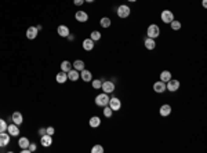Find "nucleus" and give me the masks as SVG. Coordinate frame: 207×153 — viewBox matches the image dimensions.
<instances>
[{
	"label": "nucleus",
	"instance_id": "nucleus-1",
	"mask_svg": "<svg viewBox=\"0 0 207 153\" xmlns=\"http://www.w3.org/2000/svg\"><path fill=\"white\" fill-rule=\"evenodd\" d=\"M109 94L106 93H102V94H98V95L95 97V105L99 106V108H104V106L108 105V102H109Z\"/></svg>",
	"mask_w": 207,
	"mask_h": 153
},
{
	"label": "nucleus",
	"instance_id": "nucleus-2",
	"mask_svg": "<svg viewBox=\"0 0 207 153\" xmlns=\"http://www.w3.org/2000/svg\"><path fill=\"white\" fill-rule=\"evenodd\" d=\"M116 14L119 18H127L130 14H131V8H130L127 4H122L116 8Z\"/></svg>",
	"mask_w": 207,
	"mask_h": 153
},
{
	"label": "nucleus",
	"instance_id": "nucleus-3",
	"mask_svg": "<svg viewBox=\"0 0 207 153\" xmlns=\"http://www.w3.org/2000/svg\"><path fill=\"white\" fill-rule=\"evenodd\" d=\"M147 35H148V37H150V39H156V37H159V35H160L159 25H156V24L149 25L148 29H147Z\"/></svg>",
	"mask_w": 207,
	"mask_h": 153
},
{
	"label": "nucleus",
	"instance_id": "nucleus-4",
	"mask_svg": "<svg viewBox=\"0 0 207 153\" xmlns=\"http://www.w3.org/2000/svg\"><path fill=\"white\" fill-rule=\"evenodd\" d=\"M181 83L180 80H177V79H173L171 77L170 80L166 83V90H168L170 93H175V91H178V88H180Z\"/></svg>",
	"mask_w": 207,
	"mask_h": 153
},
{
	"label": "nucleus",
	"instance_id": "nucleus-5",
	"mask_svg": "<svg viewBox=\"0 0 207 153\" xmlns=\"http://www.w3.org/2000/svg\"><path fill=\"white\" fill-rule=\"evenodd\" d=\"M108 106L113 112H117V110H120V109H122V101H120L119 98H116V97H112V98H109Z\"/></svg>",
	"mask_w": 207,
	"mask_h": 153
},
{
	"label": "nucleus",
	"instance_id": "nucleus-6",
	"mask_svg": "<svg viewBox=\"0 0 207 153\" xmlns=\"http://www.w3.org/2000/svg\"><path fill=\"white\" fill-rule=\"evenodd\" d=\"M101 90L104 91V93L106 94H112L115 91V81L112 80H105V81H102V87Z\"/></svg>",
	"mask_w": 207,
	"mask_h": 153
},
{
	"label": "nucleus",
	"instance_id": "nucleus-7",
	"mask_svg": "<svg viewBox=\"0 0 207 153\" xmlns=\"http://www.w3.org/2000/svg\"><path fill=\"white\" fill-rule=\"evenodd\" d=\"M160 19H162L164 24H170V22L174 19V14H173V11H170V10H163L162 14H160Z\"/></svg>",
	"mask_w": 207,
	"mask_h": 153
},
{
	"label": "nucleus",
	"instance_id": "nucleus-8",
	"mask_svg": "<svg viewBox=\"0 0 207 153\" xmlns=\"http://www.w3.org/2000/svg\"><path fill=\"white\" fill-rule=\"evenodd\" d=\"M37 35H39V29H37L36 26H29L26 29V37L29 40H33V39H36Z\"/></svg>",
	"mask_w": 207,
	"mask_h": 153
},
{
	"label": "nucleus",
	"instance_id": "nucleus-9",
	"mask_svg": "<svg viewBox=\"0 0 207 153\" xmlns=\"http://www.w3.org/2000/svg\"><path fill=\"white\" fill-rule=\"evenodd\" d=\"M11 121L15 123L17 126H21V124L24 123V116H22L21 112H14L11 116Z\"/></svg>",
	"mask_w": 207,
	"mask_h": 153
},
{
	"label": "nucleus",
	"instance_id": "nucleus-10",
	"mask_svg": "<svg viewBox=\"0 0 207 153\" xmlns=\"http://www.w3.org/2000/svg\"><path fill=\"white\" fill-rule=\"evenodd\" d=\"M7 131H9L10 137H18V135H19V128H18V126H17L15 123L9 124V126H7Z\"/></svg>",
	"mask_w": 207,
	"mask_h": 153
},
{
	"label": "nucleus",
	"instance_id": "nucleus-11",
	"mask_svg": "<svg viewBox=\"0 0 207 153\" xmlns=\"http://www.w3.org/2000/svg\"><path fill=\"white\" fill-rule=\"evenodd\" d=\"M40 144H42V146H44V148L51 146V144H53V137L48 135V134L42 135V137H40Z\"/></svg>",
	"mask_w": 207,
	"mask_h": 153
},
{
	"label": "nucleus",
	"instance_id": "nucleus-12",
	"mask_svg": "<svg viewBox=\"0 0 207 153\" xmlns=\"http://www.w3.org/2000/svg\"><path fill=\"white\" fill-rule=\"evenodd\" d=\"M10 144V134L9 132H0V148H4Z\"/></svg>",
	"mask_w": 207,
	"mask_h": 153
},
{
	"label": "nucleus",
	"instance_id": "nucleus-13",
	"mask_svg": "<svg viewBox=\"0 0 207 153\" xmlns=\"http://www.w3.org/2000/svg\"><path fill=\"white\" fill-rule=\"evenodd\" d=\"M153 90H155V93L157 94H162L166 91V83H163V81H155L153 83Z\"/></svg>",
	"mask_w": 207,
	"mask_h": 153
},
{
	"label": "nucleus",
	"instance_id": "nucleus-14",
	"mask_svg": "<svg viewBox=\"0 0 207 153\" xmlns=\"http://www.w3.org/2000/svg\"><path fill=\"white\" fill-rule=\"evenodd\" d=\"M159 113H160V116H162V117L170 116V113H171V106L168 105V104H163V105L160 106V109H159Z\"/></svg>",
	"mask_w": 207,
	"mask_h": 153
},
{
	"label": "nucleus",
	"instance_id": "nucleus-15",
	"mask_svg": "<svg viewBox=\"0 0 207 153\" xmlns=\"http://www.w3.org/2000/svg\"><path fill=\"white\" fill-rule=\"evenodd\" d=\"M80 79L83 81H86V83H88V81L93 80V73L87 69H83V70H80Z\"/></svg>",
	"mask_w": 207,
	"mask_h": 153
},
{
	"label": "nucleus",
	"instance_id": "nucleus-16",
	"mask_svg": "<svg viewBox=\"0 0 207 153\" xmlns=\"http://www.w3.org/2000/svg\"><path fill=\"white\" fill-rule=\"evenodd\" d=\"M75 18L78 22H87L88 21V14L86 11H78L75 14Z\"/></svg>",
	"mask_w": 207,
	"mask_h": 153
},
{
	"label": "nucleus",
	"instance_id": "nucleus-17",
	"mask_svg": "<svg viewBox=\"0 0 207 153\" xmlns=\"http://www.w3.org/2000/svg\"><path fill=\"white\" fill-rule=\"evenodd\" d=\"M144 46L147 50H155V47H156V40L150 39V37H147V39L144 40Z\"/></svg>",
	"mask_w": 207,
	"mask_h": 153
},
{
	"label": "nucleus",
	"instance_id": "nucleus-18",
	"mask_svg": "<svg viewBox=\"0 0 207 153\" xmlns=\"http://www.w3.org/2000/svg\"><path fill=\"white\" fill-rule=\"evenodd\" d=\"M68 79L71 81H78V79H80V72H78V70L76 69H71L68 72Z\"/></svg>",
	"mask_w": 207,
	"mask_h": 153
},
{
	"label": "nucleus",
	"instance_id": "nucleus-19",
	"mask_svg": "<svg viewBox=\"0 0 207 153\" xmlns=\"http://www.w3.org/2000/svg\"><path fill=\"white\" fill-rule=\"evenodd\" d=\"M57 33L60 35L61 37H68V35L71 32H69V28L66 26V25H60V26H58V29H57Z\"/></svg>",
	"mask_w": 207,
	"mask_h": 153
},
{
	"label": "nucleus",
	"instance_id": "nucleus-20",
	"mask_svg": "<svg viewBox=\"0 0 207 153\" xmlns=\"http://www.w3.org/2000/svg\"><path fill=\"white\" fill-rule=\"evenodd\" d=\"M88 124H90L91 128H97V127L101 126V119H99L98 116H93L90 120H88Z\"/></svg>",
	"mask_w": 207,
	"mask_h": 153
},
{
	"label": "nucleus",
	"instance_id": "nucleus-21",
	"mask_svg": "<svg viewBox=\"0 0 207 153\" xmlns=\"http://www.w3.org/2000/svg\"><path fill=\"white\" fill-rule=\"evenodd\" d=\"M55 80H57V83L64 84L66 80H68V73H65V72H62V70H61L60 73H57V76H55Z\"/></svg>",
	"mask_w": 207,
	"mask_h": 153
},
{
	"label": "nucleus",
	"instance_id": "nucleus-22",
	"mask_svg": "<svg viewBox=\"0 0 207 153\" xmlns=\"http://www.w3.org/2000/svg\"><path fill=\"white\" fill-rule=\"evenodd\" d=\"M94 43H95V42H93L90 37H88V39H84L83 40V48L86 51H91L94 48Z\"/></svg>",
	"mask_w": 207,
	"mask_h": 153
},
{
	"label": "nucleus",
	"instance_id": "nucleus-23",
	"mask_svg": "<svg viewBox=\"0 0 207 153\" xmlns=\"http://www.w3.org/2000/svg\"><path fill=\"white\" fill-rule=\"evenodd\" d=\"M160 81H163V83H167L168 80H170L171 77H173V76H171V72L170 70H163L162 73H160Z\"/></svg>",
	"mask_w": 207,
	"mask_h": 153
},
{
	"label": "nucleus",
	"instance_id": "nucleus-24",
	"mask_svg": "<svg viewBox=\"0 0 207 153\" xmlns=\"http://www.w3.org/2000/svg\"><path fill=\"white\" fill-rule=\"evenodd\" d=\"M72 68H73V69H76L78 72L83 70V69H84V61H81V59H76L75 62L72 63Z\"/></svg>",
	"mask_w": 207,
	"mask_h": 153
},
{
	"label": "nucleus",
	"instance_id": "nucleus-25",
	"mask_svg": "<svg viewBox=\"0 0 207 153\" xmlns=\"http://www.w3.org/2000/svg\"><path fill=\"white\" fill-rule=\"evenodd\" d=\"M71 69H72V63L69 62V61H62V62H61V70H62V72L68 73Z\"/></svg>",
	"mask_w": 207,
	"mask_h": 153
},
{
	"label": "nucleus",
	"instance_id": "nucleus-26",
	"mask_svg": "<svg viewBox=\"0 0 207 153\" xmlns=\"http://www.w3.org/2000/svg\"><path fill=\"white\" fill-rule=\"evenodd\" d=\"M29 139L26 138V137H22V138H19L18 139V145H19V148H21V149H26L28 146H29Z\"/></svg>",
	"mask_w": 207,
	"mask_h": 153
},
{
	"label": "nucleus",
	"instance_id": "nucleus-27",
	"mask_svg": "<svg viewBox=\"0 0 207 153\" xmlns=\"http://www.w3.org/2000/svg\"><path fill=\"white\" fill-rule=\"evenodd\" d=\"M99 24H101V26L102 28H109L111 26V24H112V21H111V18H108V17H102L101 18V21H99Z\"/></svg>",
	"mask_w": 207,
	"mask_h": 153
},
{
	"label": "nucleus",
	"instance_id": "nucleus-28",
	"mask_svg": "<svg viewBox=\"0 0 207 153\" xmlns=\"http://www.w3.org/2000/svg\"><path fill=\"white\" fill-rule=\"evenodd\" d=\"M170 26H171V29L173 30H180L182 25H181V22L178 21V19H173V21L170 22Z\"/></svg>",
	"mask_w": 207,
	"mask_h": 153
},
{
	"label": "nucleus",
	"instance_id": "nucleus-29",
	"mask_svg": "<svg viewBox=\"0 0 207 153\" xmlns=\"http://www.w3.org/2000/svg\"><path fill=\"white\" fill-rule=\"evenodd\" d=\"M91 86H93L94 90H101V87H102V80H99V79L91 80Z\"/></svg>",
	"mask_w": 207,
	"mask_h": 153
},
{
	"label": "nucleus",
	"instance_id": "nucleus-30",
	"mask_svg": "<svg viewBox=\"0 0 207 153\" xmlns=\"http://www.w3.org/2000/svg\"><path fill=\"white\" fill-rule=\"evenodd\" d=\"M90 39L93 40V42H98V40L101 39V33H99L98 30H93V32L90 33Z\"/></svg>",
	"mask_w": 207,
	"mask_h": 153
},
{
	"label": "nucleus",
	"instance_id": "nucleus-31",
	"mask_svg": "<svg viewBox=\"0 0 207 153\" xmlns=\"http://www.w3.org/2000/svg\"><path fill=\"white\" fill-rule=\"evenodd\" d=\"M102 112H104V116L108 117V119H109V117H112V114H113V110H112L108 105L104 106V110H102Z\"/></svg>",
	"mask_w": 207,
	"mask_h": 153
},
{
	"label": "nucleus",
	"instance_id": "nucleus-32",
	"mask_svg": "<svg viewBox=\"0 0 207 153\" xmlns=\"http://www.w3.org/2000/svg\"><path fill=\"white\" fill-rule=\"evenodd\" d=\"M91 152H93V153H102V152H104V148H102L101 145H95V146H93Z\"/></svg>",
	"mask_w": 207,
	"mask_h": 153
},
{
	"label": "nucleus",
	"instance_id": "nucleus-33",
	"mask_svg": "<svg viewBox=\"0 0 207 153\" xmlns=\"http://www.w3.org/2000/svg\"><path fill=\"white\" fill-rule=\"evenodd\" d=\"M7 126H9V124H7L6 121L3 120V119H0V132L7 131Z\"/></svg>",
	"mask_w": 207,
	"mask_h": 153
},
{
	"label": "nucleus",
	"instance_id": "nucleus-34",
	"mask_svg": "<svg viewBox=\"0 0 207 153\" xmlns=\"http://www.w3.org/2000/svg\"><path fill=\"white\" fill-rule=\"evenodd\" d=\"M46 134H48V135H51V137H53V135L55 134L54 127H47V128H46Z\"/></svg>",
	"mask_w": 207,
	"mask_h": 153
},
{
	"label": "nucleus",
	"instance_id": "nucleus-35",
	"mask_svg": "<svg viewBox=\"0 0 207 153\" xmlns=\"http://www.w3.org/2000/svg\"><path fill=\"white\" fill-rule=\"evenodd\" d=\"M28 149H29V152L32 153V152H36L37 150V146L35 144H29V146H28Z\"/></svg>",
	"mask_w": 207,
	"mask_h": 153
},
{
	"label": "nucleus",
	"instance_id": "nucleus-36",
	"mask_svg": "<svg viewBox=\"0 0 207 153\" xmlns=\"http://www.w3.org/2000/svg\"><path fill=\"white\" fill-rule=\"evenodd\" d=\"M84 3V0H73V4L75 6H81Z\"/></svg>",
	"mask_w": 207,
	"mask_h": 153
},
{
	"label": "nucleus",
	"instance_id": "nucleus-37",
	"mask_svg": "<svg viewBox=\"0 0 207 153\" xmlns=\"http://www.w3.org/2000/svg\"><path fill=\"white\" fill-rule=\"evenodd\" d=\"M46 134V128H43V127H42V128H39V135H40V137H42V135H44Z\"/></svg>",
	"mask_w": 207,
	"mask_h": 153
},
{
	"label": "nucleus",
	"instance_id": "nucleus-38",
	"mask_svg": "<svg viewBox=\"0 0 207 153\" xmlns=\"http://www.w3.org/2000/svg\"><path fill=\"white\" fill-rule=\"evenodd\" d=\"M66 39H68L69 42H73V40H75V36H73V35H71V33H69V35H68V37H66Z\"/></svg>",
	"mask_w": 207,
	"mask_h": 153
},
{
	"label": "nucleus",
	"instance_id": "nucleus-39",
	"mask_svg": "<svg viewBox=\"0 0 207 153\" xmlns=\"http://www.w3.org/2000/svg\"><path fill=\"white\" fill-rule=\"evenodd\" d=\"M202 6H203V8H206L207 7V0H202Z\"/></svg>",
	"mask_w": 207,
	"mask_h": 153
},
{
	"label": "nucleus",
	"instance_id": "nucleus-40",
	"mask_svg": "<svg viewBox=\"0 0 207 153\" xmlns=\"http://www.w3.org/2000/svg\"><path fill=\"white\" fill-rule=\"evenodd\" d=\"M93 2H95V0H84V3H93Z\"/></svg>",
	"mask_w": 207,
	"mask_h": 153
},
{
	"label": "nucleus",
	"instance_id": "nucleus-41",
	"mask_svg": "<svg viewBox=\"0 0 207 153\" xmlns=\"http://www.w3.org/2000/svg\"><path fill=\"white\" fill-rule=\"evenodd\" d=\"M127 2H130V3H135L137 0H127Z\"/></svg>",
	"mask_w": 207,
	"mask_h": 153
}]
</instances>
